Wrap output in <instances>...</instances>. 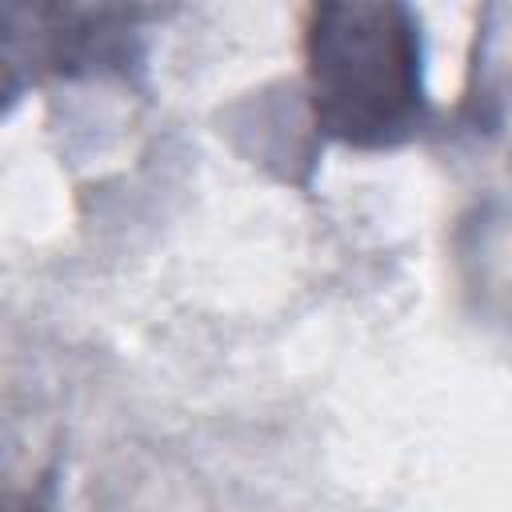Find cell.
<instances>
[{"label": "cell", "mask_w": 512, "mask_h": 512, "mask_svg": "<svg viewBox=\"0 0 512 512\" xmlns=\"http://www.w3.org/2000/svg\"><path fill=\"white\" fill-rule=\"evenodd\" d=\"M312 120L348 148H396L424 124V40L404 4H316L304 28Z\"/></svg>", "instance_id": "1"}]
</instances>
